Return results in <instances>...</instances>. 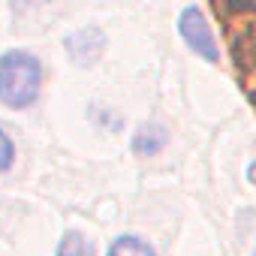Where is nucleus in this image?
<instances>
[{
	"mask_svg": "<svg viewBox=\"0 0 256 256\" xmlns=\"http://www.w3.org/2000/svg\"><path fill=\"white\" fill-rule=\"evenodd\" d=\"M42 90V64L24 48L0 54V102L6 108H30Z\"/></svg>",
	"mask_w": 256,
	"mask_h": 256,
	"instance_id": "obj_1",
	"label": "nucleus"
},
{
	"mask_svg": "<svg viewBox=\"0 0 256 256\" xmlns=\"http://www.w3.org/2000/svg\"><path fill=\"white\" fill-rule=\"evenodd\" d=\"M178 34L187 42V48H193L202 60H211V64L220 60V48H217L208 18L202 16L199 6H184V12L178 16Z\"/></svg>",
	"mask_w": 256,
	"mask_h": 256,
	"instance_id": "obj_2",
	"label": "nucleus"
},
{
	"mask_svg": "<svg viewBox=\"0 0 256 256\" xmlns=\"http://www.w3.org/2000/svg\"><path fill=\"white\" fill-rule=\"evenodd\" d=\"M102 48H106V36L96 28H82V30H76V34L66 36V52H70V58L78 66L94 64L102 54Z\"/></svg>",
	"mask_w": 256,
	"mask_h": 256,
	"instance_id": "obj_3",
	"label": "nucleus"
},
{
	"mask_svg": "<svg viewBox=\"0 0 256 256\" xmlns=\"http://www.w3.org/2000/svg\"><path fill=\"white\" fill-rule=\"evenodd\" d=\"M166 130L160 124H142L139 130H136V136H133V151L139 154V157H154V154H160V148L166 145Z\"/></svg>",
	"mask_w": 256,
	"mask_h": 256,
	"instance_id": "obj_4",
	"label": "nucleus"
},
{
	"mask_svg": "<svg viewBox=\"0 0 256 256\" xmlns=\"http://www.w3.org/2000/svg\"><path fill=\"white\" fill-rule=\"evenodd\" d=\"M106 256H157V253H154V247L148 241H142L136 235H120V238H114L108 244Z\"/></svg>",
	"mask_w": 256,
	"mask_h": 256,
	"instance_id": "obj_5",
	"label": "nucleus"
},
{
	"mask_svg": "<svg viewBox=\"0 0 256 256\" xmlns=\"http://www.w3.org/2000/svg\"><path fill=\"white\" fill-rule=\"evenodd\" d=\"M54 256H94V247H90V241H88L82 232L70 229V232H64V238H60Z\"/></svg>",
	"mask_w": 256,
	"mask_h": 256,
	"instance_id": "obj_6",
	"label": "nucleus"
},
{
	"mask_svg": "<svg viewBox=\"0 0 256 256\" xmlns=\"http://www.w3.org/2000/svg\"><path fill=\"white\" fill-rule=\"evenodd\" d=\"M12 163H16V145H12L10 133L0 126V175H4L6 169H12Z\"/></svg>",
	"mask_w": 256,
	"mask_h": 256,
	"instance_id": "obj_7",
	"label": "nucleus"
},
{
	"mask_svg": "<svg viewBox=\"0 0 256 256\" xmlns=\"http://www.w3.org/2000/svg\"><path fill=\"white\" fill-rule=\"evenodd\" d=\"M10 4H12V10H16V12H28V10H34V6L52 4V0H10Z\"/></svg>",
	"mask_w": 256,
	"mask_h": 256,
	"instance_id": "obj_8",
	"label": "nucleus"
},
{
	"mask_svg": "<svg viewBox=\"0 0 256 256\" xmlns=\"http://www.w3.org/2000/svg\"><path fill=\"white\" fill-rule=\"evenodd\" d=\"M247 181H250V184H256V160L247 166Z\"/></svg>",
	"mask_w": 256,
	"mask_h": 256,
	"instance_id": "obj_9",
	"label": "nucleus"
},
{
	"mask_svg": "<svg viewBox=\"0 0 256 256\" xmlns=\"http://www.w3.org/2000/svg\"><path fill=\"white\" fill-rule=\"evenodd\" d=\"M241 4H256V0H241Z\"/></svg>",
	"mask_w": 256,
	"mask_h": 256,
	"instance_id": "obj_10",
	"label": "nucleus"
},
{
	"mask_svg": "<svg viewBox=\"0 0 256 256\" xmlns=\"http://www.w3.org/2000/svg\"><path fill=\"white\" fill-rule=\"evenodd\" d=\"M253 256H256V250H253Z\"/></svg>",
	"mask_w": 256,
	"mask_h": 256,
	"instance_id": "obj_11",
	"label": "nucleus"
}]
</instances>
